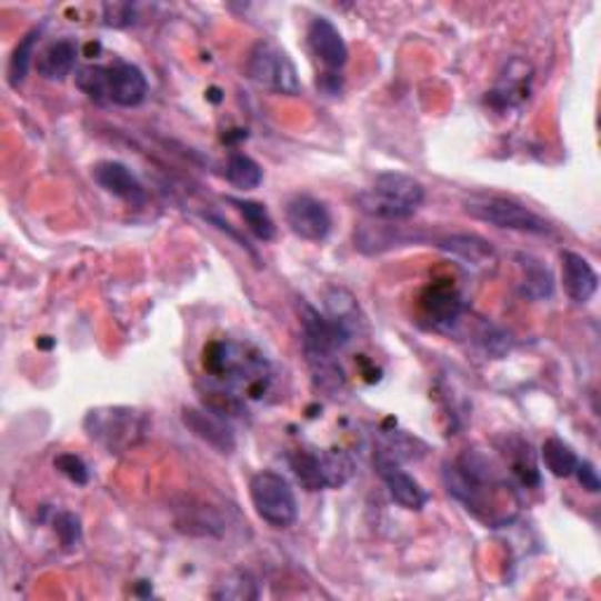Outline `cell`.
<instances>
[{"label": "cell", "instance_id": "6da1fadb", "mask_svg": "<svg viewBox=\"0 0 601 601\" xmlns=\"http://www.w3.org/2000/svg\"><path fill=\"white\" fill-rule=\"evenodd\" d=\"M447 491L487 527H503L512 520V487L493 470L484 453L468 449L444 468Z\"/></svg>", "mask_w": 601, "mask_h": 601}, {"label": "cell", "instance_id": "7a4b0ae2", "mask_svg": "<svg viewBox=\"0 0 601 601\" xmlns=\"http://www.w3.org/2000/svg\"><path fill=\"white\" fill-rule=\"evenodd\" d=\"M425 189L419 179L402 172H381L374 183L358 196L360 212L374 221H404L419 212Z\"/></svg>", "mask_w": 601, "mask_h": 601}, {"label": "cell", "instance_id": "3957f363", "mask_svg": "<svg viewBox=\"0 0 601 601\" xmlns=\"http://www.w3.org/2000/svg\"><path fill=\"white\" fill-rule=\"evenodd\" d=\"M78 88L97 103H116L122 109H134L147 101L149 80L143 71L130 61H116L111 67H86L80 69Z\"/></svg>", "mask_w": 601, "mask_h": 601}, {"label": "cell", "instance_id": "277c9868", "mask_svg": "<svg viewBox=\"0 0 601 601\" xmlns=\"http://www.w3.org/2000/svg\"><path fill=\"white\" fill-rule=\"evenodd\" d=\"M86 430L109 453H122L143 440L149 419L130 407H99L86 417Z\"/></svg>", "mask_w": 601, "mask_h": 601}, {"label": "cell", "instance_id": "5b68a950", "mask_svg": "<svg viewBox=\"0 0 601 601\" xmlns=\"http://www.w3.org/2000/svg\"><path fill=\"white\" fill-rule=\"evenodd\" d=\"M289 465L305 491L341 489L355 472V463L343 449H301L289 455Z\"/></svg>", "mask_w": 601, "mask_h": 601}, {"label": "cell", "instance_id": "8992f818", "mask_svg": "<svg viewBox=\"0 0 601 601\" xmlns=\"http://www.w3.org/2000/svg\"><path fill=\"white\" fill-rule=\"evenodd\" d=\"M465 214L489 226L529 236H550L552 226L527 204L503 196H477L465 202Z\"/></svg>", "mask_w": 601, "mask_h": 601}, {"label": "cell", "instance_id": "52a82bcc", "mask_svg": "<svg viewBox=\"0 0 601 601\" xmlns=\"http://www.w3.org/2000/svg\"><path fill=\"white\" fill-rule=\"evenodd\" d=\"M250 499L257 514L268 527L289 529L299 520L297 493L280 472H257L250 482Z\"/></svg>", "mask_w": 601, "mask_h": 601}, {"label": "cell", "instance_id": "ba28073f", "mask_svg": "<svg viewBox=\"0 0 601 601\" xmlns=\"http://www.w3.org/2000/svg\"><path fill=\"white\" fill-rule=\"evenodd\" d=\"M247 76H250L259 88L271 90L276 94L297 97L301 94V80L294 61L278 48L271 40H259L247 57Z\"/></svg>", "mask_w": 601, "mask_h": 601}, {"label": "cell", "instance_id": "9c48e42d", "mask_svg": "<svg viewBox=\"0 0 601 601\" xmlns=\"http://www.w3.org/2000/svg\"><path fill=\"white\" fill-rule=\"evenodd\" d=\"M284 219L289 231L305 242H324L331 233V226H334L329 207L322 200L305 193L294 196L287 202Z\"/></svg>", "mask_w": 601, "mask_h": 601}, {"label": "cell", "instance_id": "30bf717a", "mask_svg": "<svg viewBox=\"0 0 601 601\" xmlns=\"http://www.w3.org/2000/svg\"><path fill=\"white\" fill-rule=\"evenodd\" d=\"M374 468L383 480L390 499L400 508L409 512H421L430 503V493L423 489L419 480H413L407 470H402L400 463L383 459V455H374Z\"/></svg>", "mask_w": 601, "mask_h": 601}, {"label": "cell", "instance_id": "8fae6325", "mask_svg": "<svg viewBox=\"0 0 601 601\" xmlns=\"http://www.w3.org/2000/svg\"><path fill=\"white\" fill-rule=\"evenodd\" d=\"M92 179L99 189H103L109 196L122 202H128L130 207H143L149 200V193L147 189H143V183L132 174L128 164H122L118 160L97 162L92 170Z\"/></svg>", "mask_w": 601, "mask_h": 601}, {"label": "cell", "instance_id": "7c38bea8", "mask_svg": "<svg viewBox=\"0 0 601 601\" xmlns=\"http://www.w3.org/2000/svg\"><path fill=\"white\" fill-rule=\"evenodd\" d=\"M181 421L189 428L198 440L210 444L219 453H233L238 447L236 432L228 425L226 417L212 411V409H198V407H186L181 411Z\"/></svg>", "mask_w": 601, "mask_h": 601}, {"label": "cell", "instance_id": "4fadbf2b", "mask_svg": "<svg viewBox=\"0 0 601 601\" xmlns=\"http://www.w3.org/2000/svg\"><path fill=\"white\" fill-rule=\"evenodd\" d=\"M308 46L310 52H313L322 64L337 73L348 64V46L341 36V31L329 22L327 17H315L310 19L308 24Z\"/></svg>", "mask_w": 601, "mask_h": 601}, {"label": "cell", "instance_id": "5bb4252c", "mask_svg": "<svg viewBox=\"0 0 601 601\" xmlns=\"http://www.w3.org/2000/svg\"><path fill=\"white\" fill-rule=\"evenodd\" d=\"M421 308L434 327L449 329L461 320L463 297L459 294V289L449 282H432L423 289Z\"/></svg>", "mask_w": 601, "mask_h": 601}, {"label": "cell", "instance_id": "9a60e30c", "mask_svg": "<svg viewBox=\"0 0 601 601\" xmlns=\"http://www.w3.org/2000/svg\"><path fill=\"white\" fill-rule=\"evenodd\" d=\"M562 280L564 292L573 303H588L599 289V276L592 263L575 252H562Z\"/></svg>", "mask_w": 601, "mask_h": 601}, {"label": "cell", "instance_id": "2e32d148", "mask_svg": "<svg viewBox=\"0 0 601 601\" xmlns=\"http://www.w3.org/2000/svg\"><path fill=\"white\" fill-rule=\"evenodd\" d=\"M76 61H78L76 40L61 38V40H54V43H50L43 52L36 57V69H38L40 78L61 82L73 73Z\"/></svg>", "mask_w": 601, "mask_h": 601}, {"label": "cell", "instance_id": "e0dca14e", "mask_svg": "<svg viewBox=\"0 0 601 601\" xmlns=\"http://www.w3.org/2000/svg\"><path fill=\"white\" fill-rule=\"evenodd\" d=\"M517 261H520V268H522V294L533 301L550 299L554 292V280H552L550 268L543 261H538L529 254H520Z\"/></svg>", "mask_w": 601, "mask_h": 601}, {"label": "cell", "instance_id": "ac0fdd59", "mask_svg": "<svg viewBox=\"0 0 601 601\" xmlns=\"http://www.w3.org/2000/svg\"><path fill=\"white\" fill-rule=\"evenodd\" d=\"M228 202H231L236 210L240 212V217L244 219L247 228H250V233L261 240V242H271L278 233L276 228V221L271 217V212L266 210L263 202H257V200H242V198H228Z\"/></svg>", "mask_w": 601, "mask_h": 601}, {"label": "cell", "instance_id": "d6986e66", "mask_svg": "<svg viewBox=\"0 0 601 601\" xmlns=\"http://www.w3.org/2000/svg\"><path fill=\"white\" fill-rule=\"evenodd\" d=\"M442 250L461 257L465 261H470L472 266H487L493 261V247L491 242H487L480 236H468V233H459V236H449L440 242Z\"/></svg>", "mask_w": 601, "mask_h": 601}, {"label": "cell", "instance_id": "ffe728a7", "mask_svg": "<svg viewBox=\"0 0 601 601\" xmlns=\"http://www.w3.org/2000/svg\"><path fill=\"white\" fill-rule=\"evenodd\" d=\"M226 179L240 191H254L263 181V170L254 158L244 153H233L226 162Z\"/></svg>", "mask_w": 601, "mask_h": 601}, {"label": "cell", "instance_id": "44dd1931", "mask_svg": "<svg viewBox=\"0 0 601 601\" xmlns=\"http://www.w3.org/2000/svg\"><path fill=\"white\" fill-rule=\"evenodd\" d=\"M541 455H543V463L545 468L559 477V480H567V477H571L575 472V465H578V455L575 451L559 438H548L543 442V449H541Z\"/></svg>", "mask_w": 601, "mask_h": 601}, {"label": "cell", "instance_id": "7402d4cb", "mask_svg": "<svg viewBox=\"0 0 601 601\" xmlns=\"http://www.w3.org/2000/svg\"><path fill=\"white\" fill-rule=\"evenodd\" d=\"M38 38H40V29H33L22 40H19V46L14 48V52L10 57V64H8V82H10V88L17 90L27 80L29 69L33 64V57H36Z\"/></svg>", "mask_w": 601, "mask_h": 601}, {"label": "cell", "instance_id": "603a6c76", "mask_svg": "<svg viewBox=\"0 0 601 601\" xmlns=\"http://www.w3.org/2000/svg\"><path fill=\"white\" fill-rule=\"evenodd\" d=\"M54 533L59 538V543L64 545V550L78 548L82 541V527H80V517L73 512H59L54 517Z\"/></svg>", "mask_w": 601, "mask_h": 601}, {"label": "cell", "instance_id": "cb8c5ba5", "mask_svg": "<svg viewBox=\"0 0 601 601\" xmlns=\"http://www.w3.org/2000/svg\"><path fill=\"white\" fill-rule=\"evenodd\" d=\"M217 599H257L259 590L254 580L247 573H238L236 578H228L226 583H219L214 590Z\"/></svg>", "mask_w": 601, "mask_h": 601}, {"label": "cell", "instance_id": "d4e9b609", "mask_svg": "<svg viewBox=\"0 0 601 601\" xmlns=\"http://www.w3.org/2000/svg\"><path fill=\"white\" fill-rule=\"evenodd\" d=\"M54 468L59 474H64L69 482H73L78 487H86L90 482V470H88L86 461H82L80 455H76V453H59L54 459Z\"/></svg>", "mask_w": 601, "mask_h": 601}, {"label": "cell", "instance_id": "484cf974", "mask_svg": "<svg viewBox=\"0 0 601 601\" xmlns=\"http://www.w3.org/2000/svg\"><path fill=\"white\" fill-rule=\"evenodd\" d=\"M134 12L130 6H103V24L107 27H130L134 22Z\"/></svg>", "mask_w": 601, "mask_h": 601}, {"label": "cell", "instance_id": "4316f807", "mask_svg": "<svg viewBox=\"0 0 601 601\" xmlns=\"http://www.w3.org/2000/svg\"><path fill=\"white\" fill-rule=\"evenodd\" d=\"M573 474L578 477L580 487H583L588 493H599V489H601V480H599V472H597V468H594L590 461H578V465H575V472H573Z\"/></svg>", "mask_w": 601, "mask_h": 601}]
</instances>
